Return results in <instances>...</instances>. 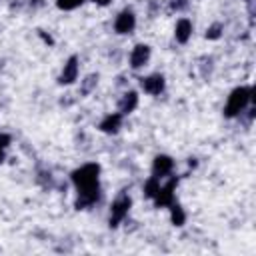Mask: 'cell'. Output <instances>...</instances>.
<instances>
[{
    "instance_id": "obj_1",
    "label": "cell",
    "mask_w": 256,
    "mask_h": 256,
    "mask_svg": "<svg viewBox=\"0 0 256 256\" xmlns=\"http://www.w3.org/2000/svg\"><path fill=\"white\" fill-rule=\"evenodd\" d=\"M72 184L76 186V192H94L100 190V166L96 162L82 164L70 174Z\"/></svg>"
},
{
    "instance_id": "obj_2",
    "label": "cell",
    "mask_w": 256,
    "mask_h": 256,
    "mask_svg": "<svg viewBox=\"0 0 256 256\" xmlns=\"http://www.w3.org/2000/svg\"><path fill=\"white\" fill-rule=\"evenodd\" d=\"M254 102V86H238L230 92L226 108H224V116L226 118H236L242 116L246 112L248 106H252Z\"/></svg>"
},
{
    "instance_id": "obj_3",
    "label": "cell",
    "mask_w": 256,
    "mask_h": 256,
    "mask_svg": "<svg viewBox=\"0 0 256 256\" xmlns=\"http://www.w3.org/2000/svg\"><path fill=\"white\" fill-rule=\"evenodd\" d=\"M130 206H132V198H130L126 192H120V194L114 198V202H112V206H110V216H108L110 228H116V226H120V224L126 220V216H128V212H130Z\"/></svg>"
},
{
    "instance_id": "obj_4",
    "label": "cell",
    "mask_w": 256,
    "mask_h": 256,
    "mask_svg": "<svg viewBox=\"0 0 256 256\" xmlns=\"http://www.w3.org/2000/svg\"><path fill=\"white\" fill-rule=\"evenodd\" d=\"M176 186H178V178H170L164 186L160 184L156 196L152 198V200H154V206H156V208H166V206H170V204L174 202V190H176Z\"/></svg>"
},
{
    "instance_id": "obj_5",
    "label": "cell",
    "mask_w": 256,
    "mask_h": 256,
    "mask_svg": "<svg viewBox=\"0 0 256 256\" xmlns=\"http://www.w3.org/2000/svg\"><path fill=\"white\" fill-rule=\"evenodd\" d=\"M78 70H80V64H78V56H70L62 70H60V76H58V84L62 86H68V84H74L78 80Z\"/></svg>"
},
{
    "instance_id": "obj_6",
    "label": "cell",
    "mask_w": 256,
    "mask_h": 256,
    "mask_svg": "<svg viewBox=\"0 0 256 256\" xmlns=\"http://www.w3.org/2000/svg\"><path fill=\"white\" fill-rule=\"evenodd\" d=\"M140 88L150 96H160L166 88V80L162 74H150V76L140 78Z\"/></svg>"
},
{
    "instance_id": "obj_7",
    "label": "cell",
    "mask_w": 256,
    "mask_h": 256,
    "mask_svg": "<svg viewBox=\"0 0 256 256\" xmlns=\"http://www.w3.org/2000/svg\"><path fill=\"white\" fill-rule=\"evenodd\" d=\"M134 28H136V16L130 8H124L114 20V30L118 34H130L134 32Z\"/></svg>"
},
{
    "instance_id": "obj_8",
    "label": "cell",
    "mask_w": 256,
    "mask_h": 256,
    "mask_svg": "<svg viewBox=\"0 0 256 256\" xmlns=\"http://www.w3.org/2000/svg\"><path fill=\"white\" fill-rule=\"evenodd\" d=\"M150 54H152V50L148 44H136L130 52V68H134V70L144 68L150 60Z\"/></svg>"
},
{
    "instance_id": "obj_9",
    "label": "cell",
    "mask_w": 256,
    "mask_h": 256,
    "mask_svg": "<svg viewBox=\"0 0 256 256\" xmlns=\"http://www.w3.org/2000/svg\"><path fill=\"white\" fill-rule=\"evenodd\" d=\"M172 168H174V160L170 156H166V154H158L152 160V176H156L160 180L166 178L172 172Z\"/></svg>"
},
{
    "instance_id": "obj_10",
    "label": "cell",
    "mask_w": 256,
    "mask_h": 256,
    "mask_svg": "<svg viewBox=\"0 0 256 256\" xmlns=\"http://www.w3.org/2000/svg\"><path fill=\"white\" fill-rule=\"evenodd\" d=\"M122 114L120 112H110V114H106L102 120H100V124H98V128H100V132H104V134H116L118 130H120V126H122Z\"/></svg>"
},
{
    "instance_id": "obj_11",
    "label": "cell",
    "mask_w": 256,
    "mask_h": 256,
    "mask_svg": "<svg viewBox=\"0 0 256 256\" xmlns=\"http://www.w3.org/2000/svg\"><path fill=\"white\" fill-rule=\"evenodd\" d=\"M136 108H138V92H134V90L124 92L122 98H120V102H118V112L122 116H126L130 112H134Z\"/></svg>"
},
{
    "instance_id": "obj_12",
    "label": "cell",
    "mask_w": 256,
    "mask_h": 256,
    "mask_svg": "<svg viewBox=\"0 0 256 256\" xmlns=\"http://www.w3.org/2000/svg\"><path fill=\"white\" fill-rule=\"evenodd\" d=\"M190 36H192V22L188 18L176 20V26H174V38H176V42L186 44L190 40Z\"/></svg>"
},
{
    "instance_id": "obj_13",
    "label": "cell",
    "mask_w": 256,
    "mask_h": 256,
    "mask_svg": "<svg viewBox=\"0 0 256 256\" xmlns=\"http://www.w3.org/2000/svg\"><path fill=\"white\" fill-rule=\"evenodd\" d=\"M98 200H100V190H94V192H78L74 206H76V210H86V208L94 206Z\"/></svg>"
},
{
    "instance_id": "obj_14",
    "label": "cell",
    "mask_w": 256,
    "mask_h": 256,
    "mask_svg": "<svg viewBox=\"0 0 256 256\" xmlns=\"http://www.w3.org/2000/svg\"><path fill=\"white\" fill-rule=\"evenodd\" d=\"M168 208H170V220H172V224H174V226H184V222H186V212H184V208H182L178 202H172Z\"/></svg>"
},
{
    "instance_id": "obj_15",
    "label": "cell",
    "mask_w": 256,
    "mask_h": 256,
    "mask_svg": "<svg viewBox=\"0 0 256 256\" xmlns=\"http://www.w3.org/2000/svg\"><path fill=\"white\" fill-rule=\"evenodd\" d=\"M98 84V74H88L84 80H80V88H78V94L80 96H88Z\"/></svg>"
},
{
    "instance_id": "obj_16",
    "label": "cell",
    "mask_w": 256,
    "mask_h": 256,
    "mask_svg": "<svg viewBox=\"0 0 256 256\" xmlns=\"http://www.w3.org/2000/svg\"><path fill=\"white\" fill-rule=\"evenodd\" d=\"M158 188H160V178H156V176H150V178L144 182V196L152 200V198L156 196Z\"/></svg>"
},
{
    "instance_id": "obj_17",
    "label": "cell",
    "mask_w": 256,
    "mask_h": 256,
    "mask_svg": "<svg viewBox=\"0 0 256 256\" xmlns=\"http://www.w3.org/2000/svg\"><path fill=\"white\" fill-rule=\"evenodd\" d=\"M82 4H84V0H56L58 10H64V12H68V10H76V8L82 6Z\"/></svg>"
},
{
    "instance_id": "obj_18",
    "label": "cell",
    "mask_w": 256,
    "mask_h": 256,
    "mask_svg": "<svg viewBox=\"0 0 256 256\" xmlns=\"http://www.w3.org/2000/svg\"><path fill=\"white\" fill-rule=\"evenodd\" d=\"M222 32H224V26H222L220 22H214L212 26H208V30H206V38H208V40H218V38L222 36Z\"/></svg>"
},
{
    "instance_id": "obj_19",
    "label": "cell",
    "mask_w": 256,
    "mask_h": 256,
    "mask_svg": "<svg viewBox=\"0 0 256 256\" xmlns=\"http://www.w3.org/2000/svg\"><path fill=\"white\" fill-rule=\"evenodd\" d=\"M10 142H12V138H10V134H6V132H2V134H0V148H4V150H6Z\"/></svg>"
},
{
    "instance_id": "obj_20",
    "label": "cell",
    "mask_w": 256,
    "mask_h": 256,
    "mask_svg": "<svg viewBox=\"0 0 256 256\" xmlns=\"http://www.w3.org/2000/svg\"><path fill=\"white\" fill-rule=\"evenodd\" d=\"M92 2H94L96 6H108V4L112 2V0H92Z\"/></svg>"
},
{
    "instance_id": "obj_21",
    "label": "cell",
    "mask_w": 256,
    "mask_h": 256,
    "mask_svg": "<svg viewBox=\"0 0 256 256\" xmlns=\"http://www.w3.org/2000/svg\"><path fill=\"white\" fill-rule=\"evenodd\" d=\"M4 158H6V154H4V148H0V164L4 162Z\"/></svg>"
},
{
    "instance_id": "obj_22",
    "label": "cell",
    "mask_w": 256,
    "mask_h": 256,
    "mask_svg": "<svg viewBox=\"0 0 256 256\" xmlns=\"http://www.w3.org/2000/svg\"><path fill=\"white\" fill-rule=\"evenodd\" d=\"M246 2H248V6H250V10H252V2H254V0H246Z\"/></svg>"
}]
</instances>
